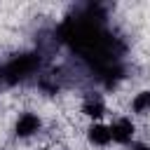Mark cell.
Returning <instances> with one entry per match:
<instances>
[{
    "label": "cell",
    "instance_id": "obj_3",
    "mask_svg": "<svg viewBox=\"0 0 150 150\" xmlns=\"http://www.w3.org/2000/svg\"><path fill=\"white\" fill-rule=\"evenodd\" d=\"M84 143L94 150H110L112 148V134H110V124L108 120L103 122H87L84 124Z\"/></svg>",
    "mask_w": 150,
    "mask_h": 150
},
{
    "label": "cell",
    "instance_id": "obj_4",
    "mask_svg": "<svg viewBox=\"0 0 150 150\" xmlns=\"http://www.w3.org/2000/svg\"><path fill=\"white\" fill-rule=\"evenodd\" d=\"M136 122L143 120V117H150V87L145 89H138L131 98H129V112Z\"/></svg>",
    "mask_w": 150,
    "mask_h": 150
},
{
    "label": "cell",
    "instance_id": "obj_2",
    "mask_svg": "<svg viewBox=\"0 0 150 150\" xmlns=\"http://www.w3.org/2000/svg\"><path fill=\"white\" fill-rule=\"evenodd\" d=\"M42 131H45V120H42L40 112H35V110H21L14 117V124H12L14 138H19V141H33Z\"/></svg>",
    "mask_w": 150,
    "mask_h": 150
},
{
    "label": "cell",
    "instance_id": "obj_5",
    "mask_svg": "<svg viewBox=\"0 0 150 150\" xmlns=\"http://www.w3.org/2000/svg\"><path fill=\"white\" fill-rule=\"evenodd\" d=\"M127 150H150V141H145V138H138V141H134Z\"/></svg>",
    "mask_w": 150,
    "mask_h": 150
},
{
    "label": "cell",
    "instance_id": "obj_1",
    "mask_svg": "<svg viewBox=\"0 0 150 150\" xmlns=\"http://www.w3.org/2000/svg\"><path fill=\"white\" fill-rule=\"evenodd\" d=\"M110 124V134H112V145L120 150H127L134 141H138V122L127 115V112H117L108 117Z\"/></svg>",
    "mask_w": 150,
    "mask_h": 150
}]
</instances>
